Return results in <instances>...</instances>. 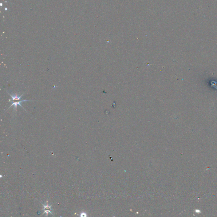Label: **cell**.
I'll use <instances>...</instances> for the list:
<instances>
[{"label": "cell", "instance_id": "6da1fadb", "mask_svg": "<svg viewBox=\"0 0 217 217\" xmlns=\"http://www.w3.org/2000/svg\"><path fill=\"white\" fill-rule=\"evenodd\" d=\"M7 92L9 94V95H10V96L12 98V100H9V101L10 102H12V105H11L10 107V108H11V107H12V106H14V109H15V111H17V106L18 105H20V106H21V107H22V108H24L25 110H26V109H25L24 108V107H23V106L21 105V103L23 102H24V101H28V100H21V98H22V96H23V94H24V93H23V94L22 95H21V96H20V94H15V95H11L10 94V93H9L7 91Z\"/></svg>", "mask_w": 217, "mask_h": 217}]
</instances>
